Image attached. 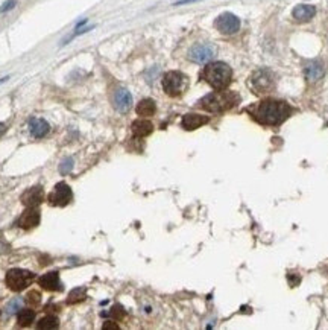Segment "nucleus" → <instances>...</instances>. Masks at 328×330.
<instances>
[{"instance_id":"b1692460","label":"nucleus","mask_w":328,"mask_h":330,"mask_svg":"<svg viewBox=\"0 0 328 330\" xmlns=\"http://www.w3.org/2000/svg\"><path fill=\"white\" fill-rule=\"evenodd\" d=\"M26 301H28V305H31V306H38L41 301V295L37 291H31L28 295H26Z\"/></svg>"},{"instance_id":"7c9ffc66","label":"nucleus","mask_w":328,"mask_h":330,"mask_svg":"<svg viewBox=\"0 0 328 330\" xmlns=\"http://www.w3.org/2000/svg\"><path fill=\"white\" fill-rule=\"evenodd\" d=\"M190 2H196V0H179L175 5H184V3H190Z\"/></svg>"},{"instance_id":"f3484780","label":"nucleus","mask_w":328,"mask_h":330,"mask_svg":"<svg viewBox=\"0 0 328 330\" xmlns=\"http://www.w3.org/2000/svg\"><path fill=\"white\" fill-rule=\"evenodd\" d=\"M314 14H316V8L313 5H298L292 11L293 19L298 21H309L314 17Z\"/></svg>"},{"instance_id":"412c9836","label":"nucleus","mask_w":328,"mask_h":330,"mask_svg":"<svg viewBox=\"0 0 328 330\" xmlns=\"http://www.w3.org/2000/svg\"><path fill=\"white\" fill-rule=\"evenodd\" d=\"M87 298V289L85 288H75L70 291L69 294V298H67V303L69 305H77V303H81Z\"/></svg>"},{"instance_id":"6ab92c4d","label":"nucleus","mask_w":328,"mask_h":330,"mask_svg":"<svg viewBox=\"0 0 328 330\" xmlns=\"http://www.w3.org/2000/svg\"><path fill=\"white\" fill-rule=\"evenodd\" d=\"M137 114L138 116H143V117H149V116H154L155 114V111H156V105H155V102L152 101V99H149V98H146V99H143V101H140L138 102V105H137Z\"/></svg>"},{"instance_id":"c756f323","label":"nucleus","mask_w":328,"mask_h":330,"mask_svg":"<svg viewBox=\"0 0 328 330\" xmlns=\"http://www.w3.org/2000/svg\"><path fill=\"white\" fill-rule=\"evenodd\" d=\"M6 129H8V128H6V125H5V124H2V122H0V137H2V136H3V134L6 133Z\"/></svg>"},{"instance_id":"423d86ee","label":"nucleus","mask_w":328,"mask_h":330,"mask_svg":"<svg viewBox=\"0 0 328 330\" xmlns=\"http://www.w3.org/2000/svg\"><path fill=\"white\" fill-rule=\"evenodd\" d=\"M73 198V193H72V189L67 183H58L57 186L54 187L49 195H47V201L50 206H55V207H65Z\"/></svg>"},{"instance_id":"9d476101","label":"nucleus","mask_w":328,"mask_h":330,"mask_svg":"<svg viewBox=\"0 0 328 330\" xmlns=\"http://www.w3.org/2000/svg\"><path fill=\"white\" fill-rule=\"evenodd\" d=\"M40 219H41L40 212H38L35 207H28V210H24L21 216L19 218L17 226L23 230H29L37 227L38 224H40Z\"/></svg>"},{"instance_id":"39448f33","label":"nucleus","mask_w":328,"mask_h":330,"mask_svg":"<svg viewBox=\"0 0 328 330\" xmlns=\"http://www.w3.org/2000/svg\"><path fill=\"white\" fill-rule=\"evenodd\" d=\"M35 279V275L28 271V269H23V268H12L6 272V286L11 289V291L14 292H20L23 289L28 288Z\"/></svg>"},{"instance_id":"f03ea898","label":"nucleus","mask_w":328,"mask_h":330,"mask_svg":"<svg viewBox=\"0 0 328 330\" xmlns=\"http://www.w3.org/2000/svg\"><path fill=\"white\" fill-rule=\"evenodd\" d=\"M202 78L216 90H225L232 79V70L225 62H210L202 72Z\"/></svg>"},{"instance_id":"4468645a","label":"nucleus","mask_w":328,"mask_h":330,"mask_svg":"<svg viewBox=\"0 0 328 330\" xmlns=\"http://www.w3.org/2000/svg\"><path fill=\"white\" fill-rule=\"evenodd\" d=\"M210 119L207 116H201V114H194V113H190V114H186L182 117V128L187 129V131H192V129H196L199 128L205 124H208Z\"/></svg>"},{"instance_id":"20e7f679","label":"nucleus","mask_w":328,"mask_h":330,"mask_svg":"<svg viewBox=\"0 0 328 330\" xmlns=\"http://www.w3.org/2000/svg\"><path fill=\"white\" fill-rule=\"evenodd\" d=\"M189 87V78L181 72H167L163 76V88L172 98L181 96Z\"/></svg>"},{"instance_id":"a878e982","label":"nucleus","mask_w":328,"mask_h":330,"mask_svg":"<svg viewBox=\"0 0 328 330\" xmlns=\"http://www.w3.org/2000/svg\"><path fill=\"white\" fill-rule=\"evenodd\" d=\"M72 169H73V160H72V158H65V160L61 163V166H59V170H61L62 175L69 174Z\"/></svg>"},{"instance_id":"c85d7f7f","label":"nucleus","mask_w":328,"mask_h":330,"mask_svg":"<svg viewBox=\"0 0 328 330\" xmlns=\"http://www.w3.org/2000/svg\"><path fill=\"white\" fill-rule=\"evenodd\" d=\"M103 329H116V330H117V329H119V326H117V324H113L111 321H107V323L103 324Z\"/></svg>"},{"instance_id":"a211bd4d","label":"nucleus","mask_w":328,"mask_h":330,"mask_svg":"<svg viewBox=\"0 0 328 330\" xmlns=\"http://www.w3.org/2000/svg\"><path fill=\"white\" fill-rule=\"evenodd\" d=\"M131 128H133V133L135 137H148L154 131V125L149 121H146V119H138Z\"/></svg>"},{"instance_id":"5701e85b","label":"nucleus","mask_w":328,"mask_h":330,"mask_svg":"<svg viewBox=\"0 0 328 330\" xmlns=\"http://www.w3.org/2000/svg\"><path fill=\"white\" fill-rule=\"evenodd\" d=\"M125 315H126V312L123 309V306H120V305H114L111 308V310H110V316H111V318H114V320H117V321L123 320Z\"/></svg>"},{"instance_id":"0eeeda50","label":"nucleus","mask_w":328,"mask_h":330,"mask_svg":"<svg viewBox=\"0 0 328 330\" xmlns=\"http://www.w3.org/2000/svg\"><path fill=\"white\" fill-rule=\"evenodd\" d=\"M216 57V47L212 43H199L194 44L189 50V60L198 64H205Z\"/></svg>"},{"instance_id":"ddd939ff","label":"nucleus","mask_w":328,"mask_h":330,"mask_svg":"<svg viewBox=\"0 0 328 330\" xmlns=\"http://www.w3.org/2000/svg\"><path fill=\"white\" fill-rule=\"evenodd\" d=\"M38 285H40L43 289H46V291H61L62 289V283L59 280V274L58 272H47L44 275H41L40 279H38Z\"/></svg>"},{"instance_id":"4be33fe9","label":"nucleus","mask_w":328,"mask_h":330,"mask_svg":"<svg viewBox=\"0 0 328 330\" xmlns=\"http://www.w3.org/2000/svg\"><path fill=\"white\" fill-rule=\"evenodd\" d=\"M59 327V320L54 315H47L43 320H40V323L37 324V329L40 330H54Z\"/></svg>"},{"instance_id":"6e6552de","label":"nucleus","mask_w":328,"mask_h":330,"mask_svg":"<svg viewBox=\"0 0 328 330\" xmlns=\"http://www.w3.org/2000/svg\"><path fill=\"white\" fill-rule=\"evenodd\" d=\"M275 85L273 76L269 70L260 69L252 73L251 76V87L257 91V93H268L269 90H272Z\"/></svg>"},{"instance_id":"dca6fc26","label":"nucleus","mask_w":328,"mask_h":330,"mask_svg":"<svg viewBox=\"0 0 328 330\" xmlns=\"http://www.w3.org/2000/svg\"><path fill=\"white\" fill-rule=\"evenodd\" d=\"M324 73H325L324 65L319 61H310V62L306 64V67H304V75L310 82L319 81V79L324 76Z\"/></svg>"},{"instance_id":"f8f14e48","label":"nucleus","mask_w":328,"mask_h":330,"mask_svg":"<svg viewBox=\"0 0 328 330\" xmlns=\"http://www.w3.org/2000/svg\"><path fill=\"white\" fill-rule=\"evenodd\" d=\"M114 107L119 113H128L133 107V96L126 88H119L114 95Z\"/></svg>"},{"instance_id":"f257e3e1","label":"nucleus","mask_w":328,"mask_h":330,"mask_svg":"<svg viewBox=\"0 0 328 330\" xmlns=\"http://www.w3.org/2000/svg\"><path fill=\"white\" fill-rule=\"evenodd\" d=\"M292 113V108L283 101L266 99L258 103V107L254 113L257 122L263 125H278L289 117Z\"/></svg>"},{"instance_id":"2eb2a0df","label":"nucleus","mask_w":328,"mask_h":330,"mask_svg":"<svg viewBox=\"0 0 328 330\" xmlns=\"http://www.w3.org/2000/svg\"><path fill=\"white\" fill-rule=\"evenodd\" d=\"M29 131L35 139H43V137H46V134H49L50 126L44 119L34 117L29 121Z\"/></svg>"},{"instance_id":"7ed1b4c3","label":"nucleus","mask_w":328,"mask_h":330,"mask_svg":"<svg viewBox=\"0 0 328 330\" xmlns=\"http://www.w3.org/2000/svg\"><path fill=\"white\" fill-rule=\"evenodd\" d=\"M239 102V96L232 93V91H214V93H210L205 98H202L199 101V105L212 113H222L227 111L230 108H232L235 103Z\"/></svg>"},{"instance_id":"9b49d317","label":"nucleus","mask_w":328,"mask_h":330,"mask_svg":"<svg viewBox=\"0 0 328 330\" xmlns=\"http://www.w3.org/2000/svg\"><path fill=\"white\" fill-rule=\"evenodd\" d=\"M20 200L26 207H38L44 201V190H43L41 186L29 187L21 195Z\"/></svg>"},{"instance_id":"aec40b11","label":"nucleus","mask_w":328,"mask_h":330,"mask_svg":"<svg viewBox=\"0 0 328 330\" xmlns=\"http://www.w3.org/2000/svg\"><path fill=\"white\" fill-rule=\"evenodd\" d=\"M17 320H19V324L21 327H28L35 320V312L31 310V309H20L19 315H17Z\"/></svg>"},{"instance_id":"1a4fd4ad","label":"nucleus","mask_w":328,"mask_h":330,"mask_svg":"<svg viewBox=\"0 0 328 330\" xmlns=\"http://www.w3.org/2000/svg\"><path fill=\"white\" fill-rule=\"evenodd\" d=\"M214 26H216L220 34L232 35V34H235L240 29V20H239V17H235L234 14H231V12H224V14H220L216 19Z\"/></svg>"},{"instance_id":"cd10ccee","label":"nucleus","mask_w":328,"mask_h":330,"mask_svg":"<svg viewBox=\"0 0 328 330\" xmlns=\"http://www.w3.org/2000/svg\"><path fill=\"white\" fill-rule=\"evenodd\" d=\"M14 5H16V0H9V2H8V3H5V5L2 6V9H0V11H2V12H5V11L11 9V8H12V6H14Z\"/></svg>"},{"instance_id":"bb28decb","label":"nucleus","mask_w":328,"mask_h":330,"mask_svg":"<svg viewBox=\"0 0 328 330\" xmlns=\"http://www.w3.org/2000/svg\"><path fill=\"white\" fill-rule=\"evenodd\" d=\"M287 279H289V283H290V286H298L299 282H301V277L299 275H293L292 277V274H289Z\"/></svg>"},{"instance_id":"393cba45","label":"nucleus","mask_w":328,"mask_h":330,"mask_svg":"<svg viewBox=\"0 0 328 330\" xmlns=\"http://www.w3.org/2000/svg\"><path fill=\"white\" fill-rule=\"evenodd\" d=\"M20 309H21V300H20V298H14L12 301H9V303H8V306H6V310H8L9 315L19 312Z\"/></svg>"}]
</instances>
